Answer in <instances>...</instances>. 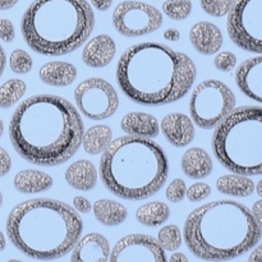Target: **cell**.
Returning <instances> with one entry per match:
<instances>
[{"instance_id":"6da1fadb","label":"cell","mask_w":262,"mask_h":262,"mask_svg":"<svg viewBox=\"0 0 262 262\" xmlns=\"http://www.w3.org/2000/svg\"><path fill=\"white\" fill-rule=\"evenodd\" d=\"M83 132L77 107L58 95L41 94L23 100L9 122L15 152L37 166L67 163L81 147Z\"/></svg>"},{"instance_id":"7a4b0ae2","label":"cell","mask_w":262,"mask_h":262,"mask_svg":"<svg viewBox=\"0 0 262 262\" xmlns=\"http://www.w3.org/2000/svg\"><path fill=\"white\" fill-rule=\"evenodd\" d=\"M117 82L136 104L161 106L183 99L196 81L197 69L187 54L160 42L128 48L117 64Z\"/></svg>"},{"instance_id":"3957f363","label":"cell","mask_w":262,"mask_h":262,"mask_svg":"<svg viewBox=\"0 0 262 262\" xmlns=\"http://www.w3.org/2000/svg\"><path fill=\"white\" fill-rule=\"evenodd\" d=\"M5 228L20 253L33 260L50 261L71 252L81 238L83 222L66 202L32 199L13 207Z\"/></svg>"},{"instance_id":"277c9868","label":"cell","mask_w":262,"mask_h":262,"mask_svg":"<svg viewBox=\"0 0 262 262\" xmlns=\"http://www.w3.org/2000/svg\"><path fill=\"white\" fill-rule=\"evenodd\" d=\"M261 232L251 209L239 202L219 200L194 209L182 234L187 248L197 258L228 261L256 247Z\"/></svg>"},{"instance_id":"5b68a950","label":"cell","mask_w":262,"mask_h":262,"mask_svg":"<svg viewBox=\"0 0 262 262\" xmlns=\"http://www.w3.org/2000/svg\"><path fill=\"white\" fill-rule=\"evenodd\" d=\"M169 174V160L152 138L122 136L100 159V178L114 196L140 201L158 193Z\"/></svg>"},{"instance_id":"8992f818","label":"cell","mask_w":262,"mask_h":262,"mask_svg":"<svg viewBox=\"0 0 262 262\" xmlns=\"http://www.w3.org/2000/svg\"><path fill=\"white\" fill-rule=\"evenodd\" d=\"M95 27L87 0H35L20 19V32L35 53L59 56L83 45Z\"/></svg>"},{"instance_id":"52a82bcc","label":"cell","mask_w":262,"mask_h":262,"mask_svg":"<svg viewBox=\"0 0 262 262\" xmlns=\"http://www.w3.org/2000/svg\"><path fill=\"white\" fill-rule=\"evenodd\" d=\"M216 160L232 173L247 177L262 174V109L234 107L212 133Z\"/></svg>"},{"instance_id":"ba28073f","label":"cell","mask_w":262,"mask_h":262,"mask_svg":"<svg viewBox=\"0 0 262 262\" xmlns=\"http://www.w3.org/2000/svg\"><path fill=\"white\" fill-rule=\"evenodd\" d=\"M235 95L224 82L217 79L202 81L189 99L191 119L201 129H214L235 107Z\"/></svg>"},{"instance_id":"9c48e42d","label":"cell","mask_w":262,"mask_h":262,"mask_svg":"<svg viewBox=\"0 0 262 262\" xmlns=\"http://www.w3.org/2000/svg\"><path fill=\"white\" fill-rule=\"evenodd\" d=\"M227 31L239 49L262 53V0H235L228 12Z\"/></svg>"},{"instance_id":"30bf717a","label":"cell","mask_w":262,"mask_h":262,"mask_svg":"<svg viewBox=\"0 0 262 262\" xmlns=\"http://www.w3.org/2000/svg\"><path fill=\"white\" fill-rule=\"evenodd\" d=\"M77 110L91 120H105L119 107V97L114 87L102 78H87L74 90Z\"/></svg>"},{"instance_id":"8fae6325","label":"cell","mask_w":262,"mask_h":262,"mask_svg":"<svg viewBox=\"0 0 262 262\" xmlns=\"http://www.w3.org/2000/svg\"><path fill=\"white\" fill-rule=\"evenodd\" d=\"M113 25L124 37H140L159 30L163 25V14L147 3L125 0L115 7Z\"/></svg>"},{"instance_id":"7c38bea8","label":"cell","mask_w":262,"mask_h":262,"mask_svg":"<svg viewBox=\"0 0 262 262\" xmlns=\"http://www.w3.org/2000/svg\"><path fill=\"white\" fill-rule=\"evenodd\" d=\"M112 262H165L168 257L156 238L147 234H129L120 238L113 250Z\"/></svg>"},{"instance_id":"4fadbf2b","label":"cell","mask_w":262,"mask_h":262,"mask_svg":"<svg viewBox=\"0 0 262 262\" xmlns=\"http://www.w3.org/2000/svg\"><path fill=\"white\" fill-rule=\"evenodd\" d=\"M235 83L238 89L253 101L262 102V58L258 54L255 58L242 61L235 72Z\"/></svg>"},{"instance_id":"5bb4252c","label":"cell","mask_w":262,"mask_h":262,"mask_svg":"<svg viewBox=\"0 0 262 262\" xmlns=\"http://www.w3.org/2000/svg\"><path fill=\"white\" fill-rule=\"evenodd\" d=\"M161 132L174 147H186L193 141L196 129L194 123L183 113H171L161 119Z\"/></svg>"},{"instance_id":"9a60e30c","label":"cell","mask_w":262,"mask_h":262,"mask_svg":"<svg viewBox=\"0 0 262 262\" xmlns=\"http://www.w3.org/2000/svg\"><path fill=\"white\" fill-rule=\"evenodd\" d=\"M110 245L104 235L89 233L79 238L72 248V262H106L109 260Z\"/></svg>"},{"instance_id":"2e32d148","label":"cell","mask_w":262,"mask_h":262,"mask_svg":"<svg viewBox=\"0 0 262 262\" xmlns=\"http://www.w3.org/2000/svg\"><path fill=\"white\" fill-rule=\"evenodd\" d=\"M189 41L197 53L212 55L222 48L224 38L220 28L211 22H197L189 31Z\"/></svg>"},{"instance_id":"e0dca14e","label":"cell","mask_w":262,"mask_h":262,"mask_svg":"<svg viewBox=\"0 0 262 262\" xmlns=\"http://www.w3.org/2000/svg\"><path fill=\"white\" fill-rule=\"evenodd\" d=\"M117 46L109 35L92 37L82 50V60L91 68H104L109 66L115 56Z\"/></svg>"},{"instance_id":"ac0fdd59","label":"cell","mask_w":262,"mask_h":262,"mask_svg":"<svg viewBox=\"0 0 262 262\" xmlns=\"http://www.w3.org/2000/svg\"><path fill=\"white\" fill-rule=\"evenodd\" d=\"M120 128L125 135L142 138L158 137L160 130L158 119L154 115L141 112L125 114L120 120Z\"/></svg>"},{"instance_id":"d6986e66","label":"cell","mask_w":262,"mask_h":262,"mask_svg":"<svg viewBox=\"0 0 262 262\" xmlns=\"http://www.w3.org/2000/svg\"><path fill=\"white\" fill-rule=\"evenodd\" d=\"M66 181L72 188L77 191L89 192L95 188L97 183V169L91 161L82 160L74 161L66 170Z\"/></svg>"},{"instance_id":"ffe728a7","label":"cell","mask_w":262,"mask_h":262,"mask_svg":"<svg viewBox=\"0 0 262 262\" xmlns=\"http://www.w3.org/2000/svg\"><path fill=\"white\" fill-rule=\"evenodd\" d=\"M183 173L191 179H204L211 174L214 164L211 156L201 147H191L182 156Z\"/></svg>"},{"instance_id":"44dd1931","label":"cell","mask_w":262,"mask_h":262,"mask_svg":"<svg viewBox=\"0 0 262 262\" xmlns=\"http://www.w3.org/2000/svg\"><path fill=\"white\" fill-rule=\"evenodd\" d=\"M40 79L48 86L66 87L77 78V68L68 61H49L38 71Z\"/></svg>"},{"instance_id":"7402d4cb","label":"cell","mask_w":262,"mask_h":262,"mask_svg":"<svg viewBox=\"0 0 262 262\" xmlns=\"http://www.w3.org/2000/svg\"><path fill=\"white\" fill-rule=\"evenodd\" d=\"M53 178L48 173L35 170V169H25L15 174L13 179V186L20 193H41L53 187Z\"/></svg>"},{"instance_id":"603a6c76","label":"cell","mask_w":262,"mask_h":262,"mask_svg":"<svg viewBox=\"0 0 262 262\" xmlns=\"http://www.w3.org/2000/svg\"><path fill=\"white\" fill-rule=\"evenodd\" d=\"M92 211L100 224L105 227H117L127 220V209L113 200L102 199L92 205Z\"/></svg>"},{"instance_id":"cb8c5ba5","label":"cell","mask_w":262,"mask_h":262,"mask_svg":"<svg viewBox=\"0 0 262 262\" xmlns=\"http://www.w3.org/2000/svg\"><path fill=\"white\" fill-rule=\"evenodd\" d=\"M216 188L220 193L232 197H248L255 192L252 179L243 174H225L216 181Z\"/></svg>"},{"instance_id":"d4e9b609","label":"cell","mask_w":262,"mask_h":262,"mask_svg":"<svg viewBox=\"0 0 262 262\" xmlns=\"http://www.w3.org/2000/svg\"><path fill=\"white\" fill-rule=\"evenodd\" d=\"M113 140V130L107 125H92L84 130L81 146L89 155H99L106 150Z\"/></svg>"},{"instance_id":"484cf974","label":"cell","mask_w":262,"mask_h":262,"mask_svg":"<svg viewBox=\"0 0 262 262\" xmlns=\"http://www.w3.org/2000/svg\"><path fill=\"white\" fill-rule=\"evenodd\" d=\"M170 217V209L166 204L160 201L147 202L136 211V219L145 227L158 228L165 224Z\"/></svg>"},{"instance_id":"4316f807","label":"cell","mask_w":262,"mask_h":262,"mask_svg":"<svg viewBox=\"0 0 262 262\" xmlns=\"http://www.w3.org/2000/svg\"><path fill=\"white\" fill-rule=\"evenodd\" d=\"M25 82L22 79L12 78L0 86V109H8L17 104L26 94Z\"/></svg>"},{"instance_id":"83f0119b","label":"cell","mask_w":262,"mask_h":262,"mask_svg":"<svg viewBox=\"0 0 262 262\" xmlns=\"http://www.w3.org/2000/svg\"><path fill=\"white\" fill-rule=\"evenodd\" d=\"M156 241L165 252H174L181 248L183 243V234L177 225L169 224L161 228Z\"/></svg>"},{"instance_id":"f1b7e54d","label":"cell","mask_w":262,"mask_h":262,"mask_svg":"<svg viewBox=\"0 0 262 262\" xmlns=\"http://www.w3.org/2000/svg\"><path fill=\"white\" fill-rule=\"evenodd\" d=\"M163 12L173 20H183L192 12L191 0H166L163 4Z\"/></svg>"},{"instance_id":"f546056e","label":"cell","mask_w":262,"mask_h":262,"mask_svg":"<svg viewBox=\"0 0 262 262\" xmlns=\"http://www.w3.org/2000/svg\"><path fill=\"white\" fill-rule=\"evenodd\" d=\"M33 60L27 51L15 49L9 56V67L17 74H26L32 69Z\"/></svg>"},{"instance_id":"4dcf8cb0","label":"cell","mask_w":262,"mask_h":262,"mask_svg":"<svg viewBox=\"0 0 262 262\" xmlns=\"http://www.w3.org/2000/svg\"><path fill=\"white\" fill-rule=\"evenodd\" d=\"M235 0H200L201 8L205 13L215 18L224 17L233 7Z\"/></svg>"},{"instance_id":"1f68e13d","label":"cell","mask_w":262,"mask_h":262,"mask_svg":"<svg viewBox=\"0 0 262 262\" xmlns=\"http://www.w3.org/2000/svg\"><path fill=\"white\" fill-rule=\"evenodd\" d=\"M210 194H211V187L204 182H197L186 189V196L191 202L204 201Z\"/></svg>"},{"instance_id":"d6a6232c","label":"cell","mask_w":262,"mask_h":262,"mask_svg":"<svg viewBox=\"0 0 262 262\" xmlns=\"http://www.w3.org/2000/svg\"><path fill=\"white\" fill-rule=\"evenodd\" d=\"M186 182L182 181V179H174L166 188L165 196L169 201L177 204V202L183 201V199L186 197Z\"/></svg>"},{"instance_id":"836d02e7","label":"cell","mask_w":262,"mask_h":262,"mask_svg":"<svg viewBox=\"0 0 262 262\" xmlns=\"http://www.w3.org/2000/svg\"><path fill=\"white\" fill-rule=\"evenodd\" d=\"M214 66L222 72H232L237 66V56L232 51H222L214 58Z\"/></svg>"},{"instance_id":"e575fe53","label":"cell","mask_w":262,"mask_h":262,"mask_svg":"<svg viewBox=\"0 0 262 262\" xmlns=\"http://www.w3.org/2000/svg\"><path fill=\"white\" fill-rule=\"evenodd\" d=\"M15 37L14 25L7 18H0V38L4 42H12Z\"/></svg>"},{"instance_id":"d590c367","label":"cell","mask_w":262,"mask_h":262,"mask_svg":"<svg viewBox=\"0 0 262 262\" xmlns=\"http://www.w3.org/2000/svg\"><path fill=\"white\" fill-rule=\"evenodd\" d=\"M12 169V159L10 155L7 152V150L0 146V177L7 176Z\"/></svg>"},{"instance_id":"8d00e7d4","label":"cell","mask_w":262,"mask_h":262,"mask_svg":"<svg viewBox=\"0 0 262 262\" xmlns=\"http://www.w3.org/2000/svg\"><path fill=\"white\" fill-rule=\"evenodd\" d=\"M73 209L77 212H82V214H87V212L91 211L92 205L86 197L83 196H76L73 199Z\"/></svg>"},{"instance_id":"74e56055","label":"cell","mask_w":262,"mask_h":262,"mask_svg":"<svg viewBox=\"0 0 262 262\" xmlns=\"http://www.w3.org/2000/svg\"><path fill=\"white\" fill-rule=\"evenodd\" d=\"M90 2H91L92 7H95L100 12H105L113 5V0H90Z\"/></svg>"},{"instance_id":"f35d334b","label":"cell","mask_w":262,"mask_h":262,"mask_svg":"<svg viewBox=\"0 0 262 262\" xmlns=\"http://www.w3.org/2000/svg\"><path fill=\"white\" fill-rule=\"evenodd\" d=\"M261 211H262V201H261V200H258V201H256V204L252 206V210H251V212H252V215H253V217L256 219V222H257L258 224H260L262 227Z\"/></svg>"},{"instance_id":"ab89813d","label":"cell","mask_w":262,"mask_h":262,"mask_svg":"<svg viewBox=\"0 0 262 262\" xmlns=\"http://www.w3.org/2000/svg\"><path fill=\"white\" fill-rule=\"evenodd\" d=\"M164 37L169 41H178L181 38V32L176 28H169L164 32Z\"/></svg>"},{"instance_id":"60d3db41","label":"cell","mask_w":262,"mask_h":262,"mask_svg":"<svg viewBox=\"0 0 262 262\" xmlns=\"http://www.w3.org/2000/svg\"><path fill=\"white\" fill-rule=\"evenodd\" d=\"M19 0H0V10H7L14 7Z\"/></svg>"},{"instance_id":"b9f144b4","label":"cell","mask_w":262,"mask_h":262,"mask_svg":"<svg viewBox=\"0 0 262 262\" xmlns=\"http://www.w3.org/2000/svg\"><path fill=\"white\" fill-rule=\"evenodd\" d=\"M5 63H7V58H5L4 49H3V46L0 45V77H2L3 72H4Z\"/></svg>"},{"instance_id":"7bdbcfd3","label":"cell","mask_w":262,"mask_h":262,"mask_svg":"<svg viewBox=\"0 0 262 262\" xmlns=\"http://www.w3.org/2000/svg\"><path fill=\"white\" fill-rule=\"evenodd\" d=\"M262 247L260 246V247L257 248V250L255 251V253H253V255H251V257H250V260L248 261H261L262 260Z\"/></svg>"},{"instance_id":"ee69618b","label":"cell","mask_w":262,"mask_h":262,"mask_svg":"<svg viewBox=\"0 0 262 262\" xmlns=\"http://www.w3.org/2000/svg\"><path fill=\"white\" fill-rule=\"evenodd\" d=\"M5 247H7V239H5L4 233L0 230V252H3L5 250Z\"/></svg>"},{"instance_id":"f6af8a7d","label":"cell","mask_w":262,"mask_h":262,"mask_svg":"<svg viewBox=\"0 0 262 262\" xmlns=\"http://www.w3.org/2000/svg\"><path fill=\"white\" fill-rule=\"evenodd\" d=\"M170 261H188V258L184 255H182V253H174L170 257Z\"/></svg>"},{"instance_id":"bcb514c9","label":"cell","mask_w":262,"mask_h":262,"mask_svg":"<svg viewBox=\"0 0 262 262\" xmlns=\"http://www.w3.org/2000/svg\"><path fill=\"white\" fill-rule=\"evenodd\" d=\"M3 133H4V122L0 119V137L3 136Z\"/></svg>"},{"instance_id":"7dc6e473","label":"cell","mask_w":262,"mask_h":262,"mask_svg":"<svg viewBox=\"0 0 262 262\" xmlns=\"http://www.w3.org/2000/svg\"><path fill=\"white\" fill-rule=\"evenodd\" d=\"M2 205H3V194L2 192H0V207H2Z\"/></svg>"}]
</instances>
